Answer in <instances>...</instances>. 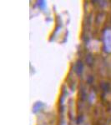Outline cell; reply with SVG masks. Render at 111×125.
I'll list each match as a JSON object with an SVG mask.
<instances>
[{"label": "cell", "mask_w": 111, "mask_h": 125, "mask_svg": "<svg viewBox=\"0 0 111 125\" xmlns=\"http://www.w3.org/2000/svg\"><path fill=\"white\" fill-rule=\"evenodd\" d=\"M104 49L107 53H111V30L107 29L104 33Z\"/></svg>", "instance_id": "1"}, {"label": "cell", "mask_w": 111, "mask_h": 125, "mask_svg": "<svg viewBox=\"0 0 111 125\" xmlns=\"http://www.w3.org/2000/svg\"><path fill=\"white\" fill-rule=\"evenodd\" d=\"M82 69H83V64L81 62H78L77 64H76V70L78 74H80L82 73Z\"/></svg>", "instance_id": "3"}, {"label": "cell", "mask_w": 111, "mask_h": 125, "mask_svg": "<svg viewBox=\"0 0 111 125\" xmlns=\"http://www.w3.org/2000/svg\"><path fill=\"white\" fill-rule=\"evenodd\" d=\"M43 107H44V104L43 103H41V102H37L35 104L33 105V113H38V112H39L40 110L43 108Z\"/></svg>", "instance_id": "2"}, {"label": "cell", "mask_w": 111, "mask_h": 125, "mask_svg": "<svg viewBox=\"0 0 111 125\" xmlns=\"http://www.w3.org/2000/svg\"><path fill=\"white\" fill-rule=\"evenodd\" d=\"M46 2L45 1H40L39 2V8L41 9H45V7H46Z\"/></svg>", "instance_id": "4"}]
</instances>
